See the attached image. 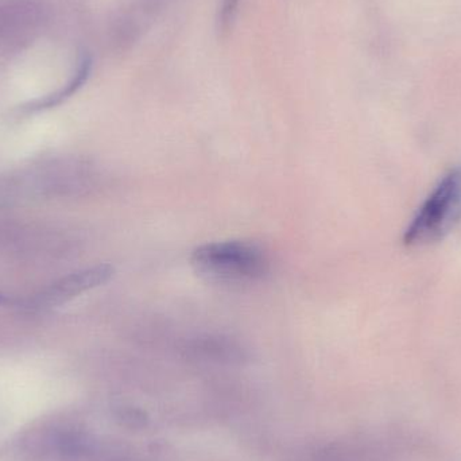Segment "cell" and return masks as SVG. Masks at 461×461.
Masks as SVG:
<instances>
[{"label": "cell", "mask_w": 461, "mask_h": 461, "mask_svg": "<svg viewBox=\"0 0 461 461\" xmlns=\"http://www.w3.org/2000/svg\"><path fill=\"white\" fill-rule=\"evenodd\" d=\"M191 263L203 278L223 285L251 284L270 270L265 249L246 240L215 241L197 247L192 252Z\"/></svg>", "instance_id": "6da1fadb"}, {"label": "cell", "mask_w": 461, "mask_h": 461, "mask_svg": "<svg viewBox=\"0 0 461 461\" xmlns=\"http://www.w3.org/2000/svg\"><path fill=\"white\" fill-rule=\"evenodd\" d=\"M113 276V266H95V267H89L86 270H81L59 279V282L51 285L41 297H42L43 303L57 305V303L72 300L73 297H77L81 293L88 292V290L105 284V282L110 281Z\"/></svg>", "instance_id": "3957f363"}, {"label": "cell", "mask_w": 461, "mask_h": 461, "mask_svg": "<svg viewBox=\"0 0 461 461\" xmlns=\"http://www.w3.org/2000/svg\"><path fill=\"white\" fill-rule=\"evenodd\" d=\"M461 219V167L449 170L414 216L403 240L408 246H424L440 240Z\"/></svg>", "instance_id": "7a4b0ae2"}, {"label": "cell", "mask_w": 461, "mask_h": 461, "mask_svg": "<svg viewBox=\"0 0 461 461\" xmlns=\"http://www.w3.org/2000/svg\"><path fill=\"white\" fill-rule=\"evenodd\" d=\"M10 303V300L5 295L0 294V305H5V303Z\"/></svg>", "instance_id": "8992f818"}, {"label": "cell", "mask_w": 461, "mask_h": 461, "mask_svg": "<svg viewBox=\"0 0 461 461\" xmlns=\"http://www.w3.org/2000/svg\"><path fill=\"white\" fill-rule=\"evenodd\" d=\"M239 2H240V0H223L221 16H219L221 29H227V27L230 26V21H232L233 15H235L236 8H238Z\"/></svg>", "instance_id": "5b68a950"}, {"label": "cell", "mask_w": 461, "mask_h": 461, "mask_svg": "<svg viewBox=\"0 0 461 461\" xmlns=\"http://www.w3.org/2000/svg\"><path fill=\"white\" fill-rule=\"evenodd\" d=\"M38 8L32 3L18 2L0 7V35L21 34L37 24Z\"/></svg>", "instance_id": "277c9868"}]
</instances>
